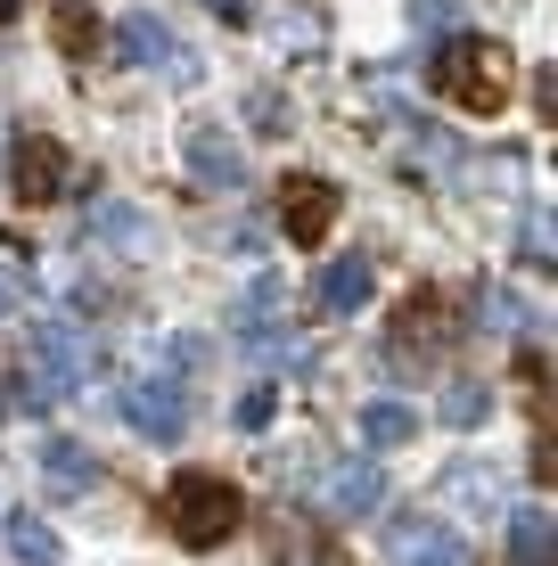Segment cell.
I'll use <instances>...</instances> for the list:
<instances>
[{
	"instance_id": "obj_1",
	"label": "cell",
	"mask_w": 558,
	"mask_h": 566,
	"mask_svg": "<svg viewBox=\"0 0 558 566\" xmlns=\"http://www.w3.org/2000/svg\"><path fill=\"white\" fill-rule=\"evenodd\" d=\"M428 83H435V99L460 107V115H502L509 91H517V74H509L502 42H485V33H452V42L435 50Z\"/></svg>"
},
{
	"instance_id": "obj_2",
	"label": "cell",
	"mask_w": 558,
	"mask_h": 566,
	"mask_svg": "<svg viewBox=\"0 0 558 566\" xmlns=\"http://www.w3.org/2000/svg\"><path fill=\"white\" fill-rule=\"evenodd\" d=\"M91 378H99V345H91L74 321H42V328H33V354H25V378H17V395H9V411H50V402L83 395Z\"/></svg>"
},
{
	"instance_id": "obj_3",
	"label": "cell",
	"mask_w": 558,
	"mask_h": 566,
	"mask_svg": "<svg viewBox=\"0 0 558 566\" xmlns=\"http://www.w3.org/2000/svg\"><path fill=\"white\" fill-rule=\"evenodd\" d=\"M239 517H246L239 484L214 476V468H181V476L165 484V525H172L181 551H222V542L239 534Z\"/></svg>"
},
{
	"instance_id": "obj_4",
	"label": "cell",
	"mask_w": 558,
	"mask_h": 566,
	"mask_svg": "<svg viewBox=\"0 0 558 566\" xmlns=\"http://www.w3.org/2000/svg\"><path fill=\"white\" fill-rule=\"evenodd\" d=\"M115 57L124 66H140V74H157V83H172V91H198L206 83V57L181 42V33L165 25V17H148V9H131V17H115Z\"/></svg>"
},
{
	"instance_id": "obj_5",
	"label": "cell",
	"mask_w": 558,
	"mask_h": 566,
	"mask_svg": "<svg viewBox=\"0 0 558 566\" xmlns=\"http://www.w3.org/2000/svg\"><path fill=\"white\" fill-rule=\"evenodd\" d=\"M115 411H124V427L148 436V443H181L189 436V395L172 378H124L115 386Z\"/></svg>"
},
{
	"instance_id": "obj_6",
	"label": "cell",
	"mask_w": 558,
	"mask_h": 566,
	"mask_svg": "<svg viewBox=\"0 0 558 566\" xmlns=\"http://www.w3.org/2000/svg\"><path fill=\"white\" fill-rule=\"evenodd\" d=\"M452 345V304L435 296V287H419L411 304H402V321H394V337H387V354L402 361V369H428L435 354Z\"/></svg>"
},
{
	"instance_id": "obj_7",
	"label": "cell",
	"mask_w": 558,
	"mask_h": 566,
	"mask_svg": "<svg viewBox=\"0 0 558 566\" xmlns=\"http://www.w3.org/2000/svg\"><path fill=\"white\" fill-rule=\"evenodd\" d=\"M280 280H255V287H246V296H239V345H246V354H263V361H287V369H296L304 361V345L296 337H287V321H280Z\"/></svg>"
},
{
	"instance_id": "obj_8",
	"label": "cell",
	"mask_w": 558,
	"mask_h": 566,
	"mask_svg": "<svg viewBox=\"0 0 558 566\" xmlns=\"http://www.w3.org/2000/svg\"><path fill=\"white\" fill-rule=\"evenodd\" d=\"M337 181H320V172H296V181H280V230L296 247H320L337 230Z\"/></svg>"
},
{
	"instance_id": "obj_9",
	"label": "cell",
	"mask_w": 558,
	"mask_h": 566,
	"mask_svg": "<svg viewBox=\"0 0 558 566\" xmlns=\"http://www.w3.org/2000/svg\"><path fill=\"white\" fill-rule=\"evenodd\" d=\"M9 189H17V206H50L57 189H66V148H57L50 132H25V140L9 148Z\"/></svg>"
},
{
	"instance_id": "obj_10",
	"label": "cell",
	"mask_w": 558,
	"mask_h": 566,
	"mask_svg": "<svg viewBox=\"0 0 558 566\" xmlns=\"http://www.w3.org/2000/svg\"><path fill=\"white\" fill-rule=\"evenodd\" d=\"M387 551H394V566H476V551L452 534L444 517H394Z\"/></svg>"
},
{
	"instance_id": "obj_11",
	"label": "cell",
	"mask_w": 558,
	"mask_h": 566,
	"mask_svg": "<svg viewBox=\"0 0 558 566\" xmlns=\"http://www.w3.org/2000/svg\"><path fill=\"white\" fill-rule=\"evenodd\" d=\"M33 476H42L50 501H83L91 484H99V460H91V443H74V436H42V452H33Z\"/></svg>"
},
{
	"instance_id": "obj_12",
	"label": "cell",
	"mask_w": 558,
	"mask_h": 566,
	"mask_svg": "<svg viewBox=\"0 0 558 566\" xmlns=\"http://www.w3.org/2000/svg\"><path fill=\"white\" fill-rule=\"evenodd\" d=\"M181 165H189V172H198V181H206V189H246V165H239V140H230V132H222V124H198V132H189V140H181Z\"/></svg>"
},
{
	"instance_id": "obj_13",
	"label": "cell",
	"mask_w": 558,
	"mask_h": 566,
	"mask_svg": "<svg viewBox=\"0 0 558 566\" xmlns=\"http://www.w3.org/2000/svg\"><path fill=\"white\" fill-rule=\"evenodd\" d=\"M329 510L337 517H370L378 501H387V476H378V460H329Z\"/></svg>"
},
{
	"instance_id": "obj_14",
	"label": "cell",
	"mask_w": 558,
	"mask_h": 566,
	"mask_svg": "<svg viewBox=\"0 0 558 566\" xmlns=\"http://www.w3.org/2000/svg\"><path fill=\"white\" fill-rule=\"evenodd\" d=\"M509 566H558V525H550L543 501L509 510Z\"/></svg>"
},
{
	"instance_id": "obj_15",
	"label": "cell",
	"mask_w": 558,
	"mask_h": 566,
	"mask_svg": "<svg viewBox=\"0 0 558 566\" xmlns=\"http://www.w3.org/2000/svg\"><path fill=\"white\" fill-rule=\"evenodd\" d=\"M313 296L329 304V312H361V304H370V255H337L313 280Z\"/></svg>"
},
{
	"instance_id": "obj_16",
	"label": "cell",
	"mask_w": 558,
	"mask_h": 566,
	"mask_svg": "<svg viewBox=\"0 0 558 566\" xmlns=\"http://www.w3.org/2000/svg\"><path fill=\"white\" fill-rule=\"evenodd\" d=\"M411 436H419L411 402H361V443H370V452H394V443H411Z\"/></svg>"
},
{
	"instance_id": "obj_17",
	"label": "cell",
	"mask_w": 558,
	"mask_h": 566,
	"mask_svg": "<svg viewBox=\"0 0 558 566\" xmlns=\"http://www.w3.org/2000/svg\"><path fill=\"white\" fill-rule=\"evenodd\" d=\"M526 321H534V312H526V296H517V287H502V280L476 287V328H493V337H517Z\"/></svg>"
},
{
	"instance_id": "obj_18",
	"label": "cell",
	"mask_w": 558,
	"mask_h": 566,
	"mask_svg": "<svg viewBox=\"0 0 558 566\" xmlns=\"http://www.w3.org/2000/svg\"><path fill=\"white\" fill-rule=\"evenodd\" d=\"M50 25H57V50H66V57L99 50V17H91V0H50Z\"/></svg>"
},
{
	"instance_id": "obj_19",
	"label": "cell",
	"mask_w": 558,
	"mask_h": 566,
	"mask_svg": "<svg viewBox=\"0 0 558 566\" xmlns=\"http://www.w3.org/2000/svg\"><path fill=\"white\" fill-rule=\"evenodd\" d=\"M444 501H468V510H493V517H502V476H493L485 460H460L452 476H444Z\"/></svg>"
},
{
	"instance_id": "obj_20",
	"label": "cell",
	"mask_w": 558,
	"mask_h": 566,
	"mask_svg": "<svg viewBox=\"0 0 558 566\" xmlns=\"http://www.w3.org/2000/svg\"><path fill=\"white\" fill-rule=\"evenodd\" d=\"M91 239H99V247H140V239H148V213L99 198V206H91Z\"/></svg>"
},
{
	"instance_id": "obj_21",
	"label": "cell",
	"mask_w": 558,
	"mask_h": 566,
	"mask_svg": "<svg viewBox=\"0 0 558 566\" xmlns=\"http://www.w3.org/2000/svg\"><path fill=\"white\" fill-rule=\"evenodd\" d=\"M0 525H9V551H17V566H57V558H66V551H57V534H50L42 517H0Z\"/></svg>"
},
{
	"instance_id": "obj_22",
	"label": "cell",
	"mask_w": 558,
	"mask_h": 566,
	"mask_svg": "<svg viewBox=\"0 0 558 566\" xmlns=\"http://www.w3.org/2000/svg\"><path fill=\"white\" fill-rule=\"evenodd\" d=\"M485 411H493V395L476 378H452L444 402H435V419H444V427H485Z\"/></svg>"
},
{
	"instance_id": "obj_23",
	"label": "cell",
	"mask_w": 558,
	"mask_h": 566,
	"mask_svg": "<svg viewBox=\"0 0 558 566\" xmlns=\"http://www.w3.org/2000/svg\"><path fill=\"white\" fill-rule=\"evenodd\" d=\"M33 296H42V280H33V263L17 255V247H0V321H9V312H25Z\"/></svg>"
},
{
	"instance_id": "obj_24",
	"label": "cell",
	"mask_w": 558,
	"mask_h": 566,
	"mask_svg": "<svg viewBox=\"0 0 558 566\" xmlns=\"http://www.w3.org/2000/svg\"><path fill=\"white\" fill-rule=\"evenodd\" d=\"M526 263H534V271H550V263H558V230H550V213H543V206L526 213Z\"/></svg>"
},
{
	"instance_id": "obj_25",
	"label": "cell",
	"mask_w": 558,
	"mask_h": 566,
	"mask_svg": "<svg viewBox=\"0 0 558 566\" xmlns=\"http://www.w3.org/2000/svg\"><path fill=\"white\" fill-rule=\"evenodd\" d=\"M411 25L419 33H460V0H411Z\"/></svg>"
},
{
	"instance_id": "obj_26",
	"label": "cell",
	"mask_w": 558,
	"mask_h": 566,
	"mask_svg": "<svg viewBox=\"0 0 558 566\" xmlns=\"http://www.w3.org/2000/svg\"><path fill=\"white\" fill-rule=\"evenodd\" d=\"M230 419H239V427H263V419H272V386H255V395H246Z\"/></svg>"
},
{
	"instance_id": "obj_27",
	"label": "cell",
	"mask_w": 558,
	"mask_h": 566,
	"mask_svg": "<svg viewBox=\"0 0 558 566\" xmlns=\"http://www.w3.org/2000/svg\"><path fill=\"white\" fill-rule=\"evenodd\" d=\"M198 9H214L222 25H246V17H255V0H198Z\"/></svg>"
},
{
	"instance_id": "obj_28",
	"label": "cell",
	"mask_w": 558,
	"mask_h": 566,
	"mask_svg": "<svg viewBox=\"0 0 558 566\" xmlns=\"http://www.w3.org/2000/svg\"><path fill=\"white\" fill-rule=\"evenodd\" d=\"M17 9H25V0H0V25H9V17H17Z\"/></svg>"
}]
</instances>
